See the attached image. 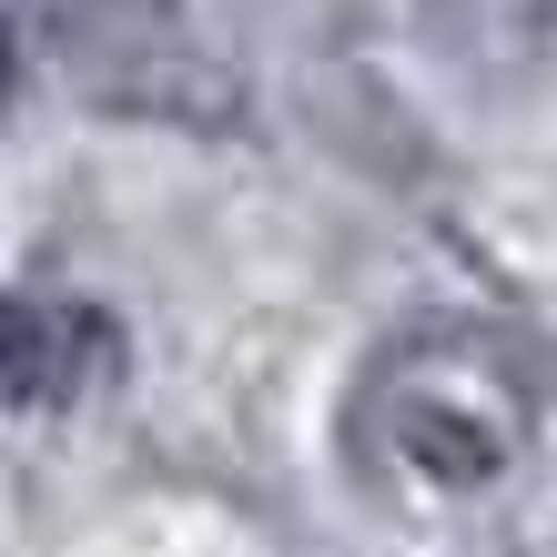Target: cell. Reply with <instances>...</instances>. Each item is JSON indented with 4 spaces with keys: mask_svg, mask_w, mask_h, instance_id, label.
Here are the masks:
<instances>
[{
    "mask_svg": "<svg viewBox=\"0 0 557 557\" xmlns=\"http://www.w3.org/2000/svg\"><path fill=\"white\" fill-rule=\"evenodd\" d=\"M41 11L112 102H193V61H183L173 0H41Z\"/></svg>",
    "mask_w": 557,
    "mask_h": 557,
    "instance_id": "3957f363",
    "label": "cell"
},
{
    "mask_svg": "<svg viewBox=\"0 0 557 557\" xmlns=\"http://www.w3.org/2000/svg\"><path fill=\"white\" fill-rule=\"evenodd\" d=\"M122 366V324L102 305H72V294H11L0 284V406L41 416L91 396Z\"/></svg>",
    "mask_w": 557,
    "mask_h": 557,
    "instance_id": "7a4b0ae2",
    "label": "cell"
},
{
    "mask_svg": "<svg viewBox=\"0 0 557 557\" xmlns=\"http://www.w3.org/2000/svg\"><path fill=\"white\" fill-rule=\"evenodd\" d=\"M11 91H21V11L0 0V102H11Z\"/></svg>",
    "mask_w": 557,
    "mask_h": 557,
    "instance_id": "277c9868",
    "label": "cell"
},
{
    "mask_svg": "<svg viewBox=\"0 0 557 557\" xmlns=\"http://www.w3.org/2000/svg\"><path fill=\"white\" fill-rule=\"evenodd\" d=\"M547 446V366L486 314H425L366 355L345 396V456L396 507H486Z\"/></svg>",
    "mask_w": 557,
    "mask_h": 557,
    "instance_id": "6da1fadb",
    "label": "cell"
}]
</instances>
